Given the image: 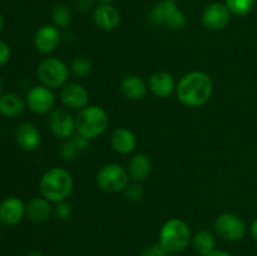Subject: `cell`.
Masks as SVG:
<instances>
[{"instance_id":"cell-1","label":"cell","mask_w":257,"mask_h":256,"mask_svg":"<svg viewBox=\"0 0 257 256\" xmlns=\"http://www.w3.org/2000/svg\"><path fill=\"white\" fill-rule=\"evenodd\" d=\"M178 100L187 107H201L213 94V82L205 72L193 70L183 75L176 87Z\"/></svg>"},{"instance_id":"cell-2","label":"cell","mask_w":257,"mask_h":256,"mask_svg":"<svg viewBox=\"0 0 257 256\" xmlns=\"http://www.w3.org/2000/svg\"><path fill=\"white\" fill-rule=\"evenodd\" d=\"M39 190L42 197L50 202L64 201L72 193L73 177L67 170L60 167H53L42 176L39 182Z\"/></svg>"},{"instance_id":"cell-3","label":"cell","mask_w":257,"mask_h":256,"mask_svg":"<svg viewBox=\"0 0 257 256\" xmlns=\"http://www.w3.org/2000/svg\"><path fill=\"white\" fill-rule=\"evenodd\" d=\"M191 240L192 237L187 222L181 218H170L161 227L158 242L168 253H178L190 245Z\"/></svg>"},{"instance_id":"cell-4","label":"cell","mask_w":257,"mask_h":256,"mask_svg":"<svg viewBox=\"0 0 257 256\" xmlns=\"http://www.w3.org/2000/svg\"><path fill=\"white\" fill-rule=\"evenodd\" d=\"M109 125L108 113L99 105H88L79 110L75 118V131L78 135L93 140L103 135Z\"/></svg>"},{"instance_id":"cell-5","label":"cell","mask_w":257,"mask_h":256,"mask_svg":"<svg viewBox=\"0 0 257 256\" xmlns=\"http://www.w3.org/2000/svg\"><path fill=\"white\" fill-rule=\"evenodd\" d=\"M37 74L43 85L50 89H57L63 88L68 83L69 68L63 60L49 57L40 62Z\"/></svg>"},{"instance_id":"cell-6","label":"cell","mask_w":257,"mask_h":256,"mask_svg":"<svg viewBox=\"0 0 257 256\" xmlns=\"http://www.w3.org/2000/svg\"><path fill=\"white\" fill-rule=\"evenodd\" d=\"M150 22L155 25H166L173 30L183 29L187 24L186 15L183 14L173 0H163L151 9Z\"/></svg>"},{"instance_id":"cell-7","label":"cell","mask_w":257,"mask_h":256,"mask_svg":"<svg viewBox=\"0 0 257 256\" xmlns=\"http://www.w3.org/2000/svg\"><path fill=\"white\" fill-rule=\"evenodd\" d=\"M97 185L105 192L113 193L124 191L130 185V173L118 163H108L98 171Z\"/></svg>"},{"instance_id":"cell-8","label":"cell","mask_w":257,"mask_h":256,"mask_svg":"<svg viewBox=\"0 0 257 256\" xmlns=\"http://www.w3.org/2000/svg\"><path fill=\"white\" fill-rule=\"evenodd\" d=\"M215 230L223 240L240 241L245 237L247 227L240 216L232 212H225L216 218Z\"/></svg>"},{"instance_id":"cell-9","label":"cell","mask_w":257,"mask_h":256,"mask_svg":"<svg viewBox=\"0 0 257 256\" xmlns=\"http://www.w3.org/2000/svg\"><path fill=\"white\" fill-rule=\"evenodd\" d=\"M27 107L35 114H49L54 109L55 97L52 89L45 85H35L25 97Z\"/></svg>"},{"instance_id":"cell-10","label":"cell","mask_w":257,"mask_h":256,"mask_svg":"<svg viewBox=\"0 0 257 256\" xmlns=\"http://www.w3.org/2000/svg\"><path fill=\"white\" fill-rule=\"evenodd\" d=\"M48 125L55 137L68 140L75 132V118L65 108H54L48 115Z\"/></svg>"},{"instance_id":"cell-11","label":"cell","mask_w":257,"mask_h":256,"mask_svg":"<svg viewBox=\"0 0 257 256\" xmlns=\"http://www.w3.org/2000/svg\"><path fill=\"white\" fill-rule=\"evenodd\" d=\"M60 100L68 109L82 110L88 107L89 93L85 89L84 85L77 82H70L67 83L60 90Z\"/></svg>"},{"instance_id":"cell-12","label":"cell","mask_w":257,"mask_h":256,"mask_svg":"<svg viewBox=\"0 0 257 256\" xmlns=\"http://www.w3.org/2000/svg\"><path fill=\"white\" fill-rule=\"evenodd\" d=\"M231 15L232 14L226 4L212 3L203 10L201 22L203 27L210 30H222L230 24Z\"/></svg>"},{"instance_id":"cell-13","label":"cell","mask_w":257,"mask_h":256,"mask_svg":"<svg viewBox=\"0 0 257 256\" xmlns=\"http://www.w3.org/2000/svg\"><path fill=\"white\" fill-rule=\"evenodd\" d=\"M62 34L55 25H43L34 35V47L42 54H49L54 52L60 44Z\"/></svg>"},{"instance_id":"cell-14","label":"cell","mask_w":257,"mask_h":256,"mask_svg":"<svg viewBox=\"0 0 257 256\" xmlns=\"http://www.w3.org/2000/svg\"><path fill=\"white\" fill-rule=\"evenodd\" d=\"M24 216L25 205L20 198L8 197L0 203V222L4 225H18Z\"/></svg>"},{"instance_id":"cell-15","label":"cell","mask_w":257,"mask_h":256,"mask_svg":"<svg viewBox=\"0 0 257 256\" xmlns=\"http://www.w3.org/2000/svg\"><path fill=\"white\" fill-rule=\"evenodd\" d=\"M94 24L104 32H112L119 25L120 14L112 4H99L93 13Z\"/></svg>"},{"instance_id":"cell-16","label":"cell","mask_w":257,"mask_h":256,"mask_svg":"<svg viewBox=\"0 0 257 256\" xmlns=\"http://www.w3.org/2000/svg\"><path fill=\"white\" fill-rule=\"evenodd\" d=\"M15 140L18 146L27 152L38 150L42 143V136L38 128L29 122L22 123L15 131Z\"/></svg>"},{"instance_id":"cell-17","label":"cell","mask_w":257,"mask_h":256,"mask_svg":"<svg viewBox=\"0 0 257 256\" xmlns=\"http://www.w3.org/2000/svg\"><path fill=\"white\" fill-rule=\"evenodd\" d=\"M110 145L117 153L130 155L137 147V138L130 128L119 127L113 131L110 136Z\"/></svg>"},{"instance_id":"cell-18","label":"cell","mask_w":257,"mask_h":256,"mask_svg":"<svg viewBox=\"0 0 257 256\" xmlns=\"http://www.w3.org/2000/svg\"><path fill=\"white\" fill-rule=\"evenodd\" d=\"M175 78L172 74L165 70H160V72L153 73L152 77L150 78V89L151 92L158 98H167L173 94L176 90Z\"/></svg>"},{"instance_id":"cell-19","label":"cell","mask_w":257,"mask_h":256,"mask_svg":"<svg viewBox=\"0 0 257 256\" xmlns=\"http://www.w3.org/2000/svg\"><path fill=\"white\" fill-rule=\"evenodd\" d=\"M50 201L44 197H35L25 206V215L30 221L35 223H42L49 220L53 213V207Z\"/></svg>"},{"instance_id":"cell-20","label":"cell","mask_w":257,"mask_h":256,"mask_svg":"<svg viewBox=\"0 0 257 256\" xmlns=\"http://www.w3.org/2000/svg\"><path fill=\"white\" fill-rule=\"evenodd\" d=\"M120 90L130 100H141L147 94L148 85L140 75H127L120 83Z\"/></svg>"},{"instance_id":"cell-21","label":"cell","mask_w":257,"mask_h":256,"mask_svg":"<svg viewBox=\"0 0 257 256\" xmlns=\"http://www.w3.org/2000/svg\"><path fill=\"white\" fill-rule=\"evenodd\" d=\"M152 161L150 156L145 153H138L135 155L128 162V173L135 181H145L152 172Z\"/></svg>"},{"instance_id":"cell-22","label":"cell","mask_w":257,"mask_h":256,"mask_svg":"<svg viewBox=\"0 0 257 256\" xmlns=\"http://www.w3.org/2000/svg\"><path fill=\"white\" fill-rule=\"evenodd\" d=\"M25 105V100L17 93H5L0 95V114L4 117H18L24 112Z\"/></svg>"},{"instance_id":"cell-23","label":"cell","mask_w":257,"mask_h":256,"mask_svg":"<svg viewBox=\"0 0 257 256\" xmlns=\"http://www.w3.org/2000/svg\"><path fill=\"white\" fill-rule=\"evenodd\" d=\"M192 246L196 253L201 256H207L216 250V237L211 231L201 230L193 236Z\"/></svg>"},{"instance_id":"cell-24","label":"cell","mask_w":257,"mask_h":256,"mask_svg":"<svg viewBox=\"0 0 257 256\" xmlns=\"http://www.w3.org/2000/svg\"><path fill=\"white\" fill-rule=\"evenodd\" d=\"M93 69V62L87 55H79L75 58L70 65V72L75 78H84L90 74Z\"/></svg>"},{"instance_id":"cell-25","label":"cell","mask_w":257,"mask_h":256,"mask_svg":"<svg viewBox=\"0 0 257 256\" xmlns=\"http://www.w3.org/2000/svg\"><path fill=\"white\" fill-rule=\"evenodd\" d=\"M225 4L231 14L237 15V17H245L248 13L252 12L256 0H225Z\"/></svg>"},{"instance_id":"cell-26","label":"cell","mask_w":257,"mask_h":256,"mask_svg":"<svg viewBox=\"0 0 257 256\" xmlns=\"http://www.w3.org/2000/svg\"><path fill=\"white\" fill-rule=\"evenodd\" d=\"M53 22L57 28H67L72 22V10L65 4H57L53 8Z\"/></svg>"},{"instance_id":"cell-27","label":"cell","mask_w":257,"mask_h":256,"mask_svg":"<svg viewBox=\"0 0 257 256\" xmlns=\"http://www.w3.org/2000/svg\"><path fill=\"white\" fill-rule=\"evenodd\" d=\"M79 148L75 145L74 140H73V136L68 140L64 141V143L62 145V148H60V155L64 158L65 161H73L75 158V156L79 152Z\"/></svg>"},{"instance_id":"cell-28","label":"cell","mask_w":257,"mask_h":256,"mask_svg":"<svg viewBox=\"0 0 257 256\" xmlns=\"http://www.w3.org/2000/svg\"><path fill=\"white\" fill-rule=\"evenodd\" d=\"M53 213H54L55 217L59 218V220H68L73 213L72 205L68 203L65 200L57 202L54 207H53Z\"/></svg>"},{"instance_id":"cell-29","label":"cell","mask_w":257,"mask_h":256,"mask_svg":"<svg viewBox=\"0 0 257 256\" xmlns=\"http://www.w3.org/2000/svg\"><path fill=\"white\" fill-rule=\"evenodd\" d=\"M125 197L130 201L133 202H138V201L143 200L145 197V191H143L142 186L138 185V183H132V185H128L124 190Z\"/></svg>"},{"instance_id":"cell-30","label":"cell","mask_w":257,"mask_h":256,"mask_svg":"<svg viewBox=\"0 0 257 256\" xmlns=\"http://www.w3.org/2000/svg\"><path fill=\"white\" fill-rule=\"evenodd\" d=\"M168 252L165 250L162 245L160 242L155 243L151 247H147L146 250H143V252L141 253V256H167Z\"/></svg>"},{"instance_id":"cell-31","label":"cell","mask_w":257,"mask_h":256,"mask_svg":"<svg viewBox=\"0 0 257 256\" xmlns=\"http://www.w3.org/2000/svg\"><path fill=\"white\" fill-rule=\"evenodd\" d=\"M10 55H12V50L7 43L0 40V65H4L5 63L9 62Z\"/></svg>"},{"instance_id":"cell-32","label":"cell","mask_w":257,"mask_h":256,"mask_svg":"<svg viewBox=\"0 0 257 256\" xmlns=\"http://www.w3.org/2000/svg\"><path fill=\"white\" fill-rule=\"evenodd\" d=\"M92 5V0H78V9L87 10Z\"/></svg>"},{"instance_id":"cell-33","label":"cell","mask_w":257,"mask_h":256,"mask_svg":"<svg viewBox=\"0 0 257 256\" xmlns=\"http://www.w3.org/2000/svg\"><path fill=\"white\" fill-rule=\"evenodd\" d=\"M250 233L251 236H252L253 240L257 242V218L255 221H253L252 223H251V227H250Z\"/></svg>"},{"instance_id":"cell-34","label":"cell","mask_w":257,"mask_h":256,"mask_svg":"<svg viewBox=\"0 0 257 256\" xmlns=\"http://www.w3.org/2000/svg\"><path fill=\"white\" fill-rule=\"evenodd\" d=\"M207 256H232L230 252H227V251L225 250H213L212 252L210 253V255Z\"/></svg>"},{"instance_id":"cell-35","label":"cell","mask_w":257,"mask_h":256,"mask_svg":"<svg viewBox=\"0 0 257 256\" xmlns=\"http://www.w3.org/2000/svg\"><path fill=\"white\" fill-rule=\"evenodd\" d=\"M25 256H44V255H43L40 251H30V252H28Z\"/></svg>"},{"instance_id":"cell-36","label":"cell","mask_w":257,"mask_h":256,"mask_svg":"<svg viewBox=\"0 0 257 256\" xmlns=\"http://www.w3.org/2000/svg\"><path fill=\"white\" fill-rule=\"evenodd\" d=\"M3 28H4V17H3V14L0 13V33H2Z\"/></svg>"},{"instance_id":"cell-37","label":"cell","mask_w":257,"mask_h":256,"mask_svg":"<svg viewBox=\"0 0 257 256\" xmlns=\"http://www.w3.org/2000/svg\"><path fill=\"white\" fill-rule=\"evenodd\" d=\"M95 2H98L99 4H112L114 0H95Z\"/></svg>"},{"instance_id":"cell-38","label":"cell","mask_w":257,"mask_h":256,"mask_svg":"<svg viewBox=\"0 0 257 256\" xmlns=\"http://www.w3.org/2000/svg\"><path fill=\"white\" fill-rule=\"evenodd\" d=\"M2 90H3V80H2V77H0V95H2Z\"/></svg>"},{"instance_id":"cell-39","label":"cell","mask_w":257,"mask_h":256,"mask_svg":"<svg viewBox=\"0 0 257 256\" xmlns=\"http://www.w3.org/2000/svg\"><path fill=\"white\" fill-rule=\"evenodd\" d=\"M170 256H177V255H170Z\"/></svg>"},{"instance_id":"cell-40","label":"cell","mask_w":257,"mask_h":256,"mask_svg":"<svg viewBox=\"0 0 257 256\" xmlns=\"http://www.w3.org/2000/svg\"><path fill=\"white\" fill-rule=\"evenodd\" d=\"M173 2H175V0H173Z\"/></svg>"}]
</instances>
